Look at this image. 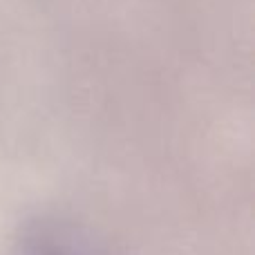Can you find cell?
<instances>
[{"mask_svg": "<svg viewBox=\"0 0 255 255\" xmlns=\"http://www.w3.org/2000/svg\"><path fill=\"white\" fill-rule=\"evenodd\" d=\"M13 255H90L76 233L54 217H31L13 240Z\"/></svg>", "mask_w": 255, "mask_h": 255, "instance_id": "cell-1", "label": "cell"}]
</instances>
